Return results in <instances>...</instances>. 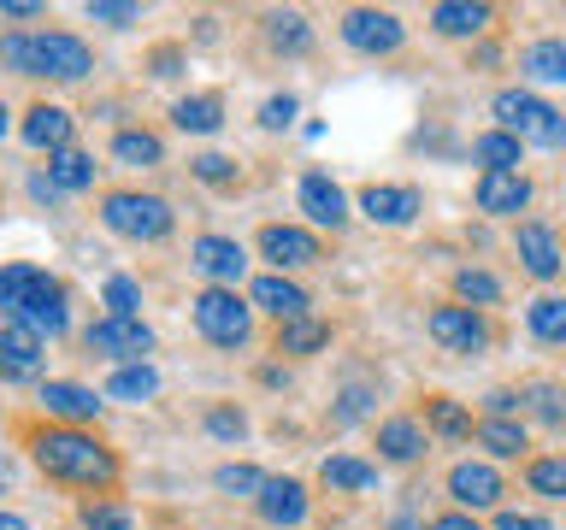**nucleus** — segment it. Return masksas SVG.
Instances as JSON below:
<instances>
[{"label": "nucleus", "mask_w": 566, "mask_h": 530, "mask_svg": "<svg viewBox=\"0 0 566 530\" xmlns=\"http://www.w3.org/2000/svg\"><path fill=\"white\" fill-rule=\"evenodd\" d=\"M495 530H555L548 519H531V512H502V519H495Z\"/></svg>", "instance_id": "nucleus-46"}, {"label": "nucleus", "mask_w": 566, "mask_h": 530, "mask_svg": "<svg viewBox=\"0 0 566 530\" xmlns=\"http://www.w3.org/2000/svg\"><path fill=\"white\" fill-rule=\"evenodd\" d=\"M401 18L396 12H371V7H354L343 18V42L360 47V53H396L401 47Z\"/></svg>", "instance_id": "nucleus-8"}, {"label": "nucleus", "mask_w": 566, "mask_h": 530, "mask_svg": "<svg viewBox=\"0 0 566 530\" xmlns=\"http://www.w3.org/2000/svg\"><path fill=\"white\" fill-rule=\"evenodd\" d=\"M106 312L113 318H136V307H142V289H136V277H106Z\"/></svg>", "instance_id": "nucleus-39"}, {"label": "nucleus", "mask_w": 566, "mask_h": 530, "mask_svg": "<svg viewBox=\"0 0 566 530\" xmlns=\"http://www.w3.org/2000/svg\"><path fill=\"white\" fill-rule=\"evenodd\" d=\"M0 53H7L12 71H24V77H60V83H77L88 77V47L77 42V35L65 30H42V35H7L0 42Z\"/></svg>", "instance_id": "nucleus-3"}, {"label": "nucleus", "mask_w": 566, "mask_h": 530, "mask_svg": "<svg viewBox=\"0 0 566 530\" xmlns=\"http://www.w3.org/2000/svg\"><path fill=\"white\" fill-rule=\"evenodd\" d=\"M265 42H272L277 53H307V42H313L307 18H301V12H272V18H265Z\"/></svg>", "instance_id": "nucleus-33"}, {"label": "nucleus", "mask_w": 566, "mask_h": 530, "mask_svg": "<svg viewBox=\"0 0 566 530\" xmlns=\"http://www.w3.org/2000/svg\"><path fill=\"white\" fill-rule=\"evenodd\" d=\"M449 495H454L460 507H495V501H502V477H495L490 466L460 459V466L449 471Z\"/></svg>", "instance_id": "nucleus-18"}, {"label": "nucleus", "mask_w": 566, "mask_h": 530, "mask_svg": "<svg viewBox=\"0 0 566 530\" xmlns=\"http://www.w3.org/2000/svg\"><path fill=\"white\" fill-rule=\"evenodd\" d=\"M431 530H478V524L467 519V512H442V519H437Z\"/></svg>", "instance_id": "nucleus-49"}, {"label": "nucleus", "mask_w": 566, "mask_h": 530, "mask_svg": "<svg viewBox=\"0 0 566 530\" xmlns=\"http://www.w3.org/2000/svg\"><path fill=\"white\" fill-rule=\"evenodd\" d=\"M378 448H384V459H419L424 431H419L413 418H384L378 424Z\"/></svg>", "instance_id": "nucleus-28"}, {"label": "nucleus", "mask_w": 566, "mask_h": 530, "mask_svg": "<svg viewBox=\"0 0 566 530\" xmlns=\"http://www.w3.org/2000/svg\"><path fill=\"white\" fill-rule=\"evenodd\" d=\"M525 484L537 495H548V501H566V459H531Z\"/></svg>", "instance_id": "nucleus-37"}, {"label": "nucleus", "mask_w": 566, "mask_h": 530, "mask_svg": "<svg viewBox=\"0 0 566 530\" xmlns=\"http://www.w3.org/2000/svg\"><path fill=\"white\" fill-rule=\"evenodd\" d=\"M48 177L60 183V194H65V189H88V183H95V159L77 153V148H65V153H53Z\"/></svg>", "instance_id": "nucleus-35"}, {"label": "nucleus", "mask_w": 566, "mask_h": 530, "mask_svg": "<svg viewBox=\"0 0 566 530\" xmlns=\"http://www.w3.org/2000/svg\"><path fill=\"white\" fill-rule=\"evenodd\" d=\"M195 330L207 336L212 348H242L254 336V307L237 289H201L195 295Z\"/></svg>", "instance_id": "nucleus-6"}, {"label": "nucleus", "mask_w": 566, "mask_h": 530, "mask_svg": "<svg viewBox=\"0 0 566 530\" xmlns=\"http://www.w3.org/2000/svg\"><path fill=\"white\" fill-rule=\"evenodd\" d=\"M260 519L265 524H277V530H290L307 519V489L295 484V477H265V489H260Z\"/></svg>", "instance_id": "nucleus-14"}, {"label": "nucleus", "mask_w": 566, "mask_h": 530, "mask_svg": "<svg viewBox=\"0 0 566 530\" xmlns=\"http://www.w3.org/2000/svg\"><path fill=\"white\" fill-rule=\"evenodd\" d=\"M88 18H95V24H142V7H113V0H95V7H88Z\"/></svg>", "instance_id": "nucleus-43"}, {"label": "nucleus", "mask_w": 566, "mask_h": 530, "mask_svg": "<svg viewBox=\"0 0 566 530\" xmlns=\"http://www.w3.org/2000/svg\"><path fill=\"white\" fill-rule=\"evenodd\" d=\"M318 484L325 489H378V466H366V459H354V454H331L325 466H318Z\"/></svg>", "instance_id": "nucleus-23"}, {"label": "nucleus", "mask_w": 566, "mask_h": 530, "mask_svg": "<svg viewBox=\"0 0 566 530\" xmlns=\"http://www.w3.org/2000/svg\"><path fill=\"white\" fill-rule=\"evenodd\" d=\"M520 71L537 83H566V42H531L520 53Z\"/></svg>", "instance_id": "nucleus-27"}, {"label": "nucleus", "mask_w": 566, "mask_h": 530, "mask_svg": "<svg viewBox=\"0 0 566 530\" xmlns=\"http://www.w3.org/2000/svg\"><path fill=\"white\" fill-rule=\"evenodd\" d=\"M0 530H24V519H18V512H7V519H0Z\"/></svg>", "instance_id": "nucleus-50"}, {"label": "nucleus", "mask_w": 566, "mask_h": 530, "mask_svg": "<svg viewBox=\"0 0 566 530\" xmlns=\"http://www.w3.org/2000/svg\"><path fill=\"white\" fill-rule=\"evenodd\" d=\"M154 389H159L154 365H118L113 378H106V395H113V401H148Z\"/></svg>", "instance_id": "nucleus-29"}, {"label": "nucleus", "mask_w": 566, "mask_h": 530, "mask_svg": "<svg viewBox=\"0 0 566 530\" xmlns=\"http://www.w3.org/2000/svg\"><path fill=\"white\" fill-rule=\"evenodd\" d=\"M520 406L537 424H548V431H560V424H566V406H560V389L555 383H525L520 389Z\"/></svg>", "instance_id": "nucleus-31"}, {"label": "nucleus", "mask_w": 566, "mask_h": 530, "mask_svg": "<svg viewBox=\"0 0 566 530\" xmlns=\"http://www.w3.org/2000/svg\"><path fill=\"white\" fill-rule=\"evenodd\" d=\"M525 325H531V336H537V342L566 348V295H537V300L525 307Z\"/></svg>", "instance_id": "nucleus-22"}, {"label": "nucleus", "mask_w": 566, "mask_h": 530, "mask_svg": "<svg viewBox=\"0 0 566 530\" xmlns=\"http://www.w3.org/2000/svg\"><path fill=\"white\" fill-rule=\"evenodd\" d=\"M195 177H201V183H237V159H224V153H201L195 159Z\"/></svg>", "instance_id": "nucleus-42"}, {"label": "nucleus", "mask_w": 566, "mask_h": 530, "mask_svg": "<svg viewBox=\"0 0 566 530\" xmlns=\"http://www.w3.org/2000/svg\"><path fill=\"white\" fill-rule=\"evenodd\" d=\"M101 224L124 242H159L171 230V206L159 194H142V189H113L101 201Z\"/></svg>", "instance_id": "nucleus-4"}, {"label": "nucleus", "mask_w": 566, "mask_h": 530, "mask_svg": "<svg viewBox=\"0 0 566 530\" xmlns=\"http://www.w3.org/2000/svg\"><path fill=\"white\" fill-rule=\"evenodd\" d=\"M478 206H484L490 219L525 212L531 206V177L525 171H484V177H478Z\"/></svg>", "instance_id": "nucleus-12"}, {"label": "nucleus", "mask_w": 566, "mask_h": 530, "mask_svg": "<svg viewBox=\"0 0 566 530\" xmlns=\"http://www.w3.org/2000/svg\"><path fill=\"white\" fill-rule=\"evenodd\" d=\"M24 141L30 148H53V153H65V141H71V113L65 106H30L24 113Z\"/></svg>", "instance_id": "nucleus-20"}, {"label": "nucleus", "mask_w": 566, "mask_h": 530, "mask_svg": "<svg viewBox=\"0 0 566 530\" xmlns=\"http://www.w3.org/2000/svg\"><path fill=\"white\" fill-rule=\"evenodd\" d=\"M171 118H177V130H195V136H212L224 124V100L219 95H184L171 106Z\"/></svg>", "instance_id": "nucleus-24"}, {"label": "nucleus", "mask_w": 566, "mask_h": 530, "mask_svg": "<svg viewBox=\"0 0 566 530\" xmlns=\"http://www.w3.org/2000/svg\"><path fill=\"white\" fill-rule=\"evenodd\" d=\"M495 118H502L507 136L537 141V148H566V118L548 100H537L531 88H502L495 95Z\"/></svg>", "instance_id": "nucleus-5"}, {"label": "nucleus", "mask_w": 566, "mask_h": 530, "mask_svg": "<svg viewBox=\"0 0 566 530\" xmlns=\"http://www.w3.org/2000/svg\"><path fill=\"white\" fill-rule=\"evenodd\" d=\"M490 7H460V0H442V7L431 12V24L442 30V35H484L490 30Z\"/></svg>", "instance_id": "nucleus-25"}, {"label": "nucleus", "mask_w": 566, "mask_h": 530, "mask_svg": "<svg viewBox=\"0 0 566 530\" xmlns=\"http://www.w3.org/2000/svg\"><path fill=\"white\" fill-rule=\"evenodd\" d=\"M224 495H254L260 501V489H265V477L254 471V466H219V477H212Z\"/></svg>", "instance_id": "nucleus-41"}, {"label": "nucleus", "mask_w": 566, "mask_h": 530, "mask_svg": "<svg viewBox=\"0 0 566 530\" xmlns=\"http://www.w3.org/2000/svg\"><path fill=\"white\" fill-rule=\"evenodd\" d=\"M113 159H124V166H159L166 148H159V136H148V130H118L113 136Z\"/></svg>", "instance_id": "nucleus-34"}, {"label": "nucleus", "mask_w": 566, "mask_h": 530, "mask_svg": "<svg viewBox=\"0 0 566 530\" xmlns=\"http://www.w3.org/2000/svg\"><path fill=\"white\" fill-rule=\"evenodd\" d=\"M325 342H331V325H325V318H313V312L277 330V353H313V348H325Z\"/></svg>", "instance_id": "nucleus-30"}, {"label": "nucleus", "mask_w": 566, "mask_h": 530, "mask_svg": "<svg viewBox=\"0 0 566 530\" xmlns=\"http://www.w3.org/2000/svg\"><path fill=\"white\" fill-rule=\"evenodd\" d=\"M472 159L484 171H520V136H507V130H484L472 141Z\"/></svg>", "instance_id": "nucleus-26"}, {"label": "nucleus", "mask_w": 566, "mask_h": 530, "mask_svg": "<svg viewBox=\"0 0 566 530\" xmlns=\"http://www.w3.org/2000/svg\"><path fill=\"white\" fill-rule=\"evenodd\" d=\"M0 12H7V18H42L35 0H0Z\"/></svg>", "instance_id": "nucleus-48"}, {"label": "nucleus", "mask_w": 566, "mask_h": 530, "mask_svg": "<svg viewBox=\"0 0 566 530\" xmlns=\"http://www.w3.org/2000/svg\"><path fill=\"white\" fill-rule=\"evenodd\" d=\"M301 212H307L313 224H325V230H343L348 224V194L336 189V177L307 171L301 177Z\"/></svg>", "instance_id": "nucleus-11"}, {"label": "nucleus", "mask_w": 566, "mask_h": 530, "mask_svg": "<svg viewBox=\"0 0 566 530\" xmlns=\"http://www.w3.org/2000/svg\"><path fill=\"white\" fill-rule=\"evenodd\" d=\"M30 454H35V466L48 477H60V484H77V489H113L118 484L113 448H101L88 431H77V424H42V431L30 436Z\"/></svg>", "instance_id": "nucleus-1"}, {"label": "nucleus", "mask_w": 566, "mask_h": 530, "mask_svg": "<svg viewBox=\"0 0 566 530\" xmlns=\"http://www.w3.org/2000/svg\"><path fill=\"white\" fill-rule=\"evenodd\" d=\"M360 212L371 224H407L419 212V189H407V183H371L360 194Z\"/></svg>", "instance_id": "nucleus-17"}, {"label": "nucleus", "mask_w": 566, "mask_h": 530, "mask_svg": "<svg viewBox=\"0 0 566 530\" xmlns=\"http://www.w3.org/2000/svg\"><path fill=\"white\" fill-rule=\"evenodd\" d=\"M431 336L449 353H478L490 342V325H484V312H478V307H437L431 312Z\"/></svg>", "instance_id": "nucleus-10"}, {"label": "nucleus", "mask_w": 566, "mask_h": 530, "mask_svg": "<svg viewBox=\"0 0 566 530\" xmlns=\"http://www.w3.org/2000/svg\"><path fill=\"white\" fill-rule=\"evenodd\" d=\"M35 401H42L53 418H65V424L101 418V395H95V389H83V383H42V395H35Z\"/></svg>", "instance_id": "nucleus-19"}, {"label": "nucleus", "mask_w": 566, "mask_h": 530, "mask_svg": "<svg viewBox=\"0 0 566 530\" xmlns=\"http://www.w3.org/2000/svg\"><path fill=\"white\" fill-rule=\"evenodd\" d=\"M424 418H431V431H437V436H449V442H467V436H472L467 406L449 401V395H431V401H424Z\"/></svg>", "instance_id": "nucleus-32"}, {"label": "nucleus", "mask_w": 566, "mask_h": 530, "mask_svg": "<svg viewBox=\"0 0 566 530\" xmlns=\"http://www.w3.org/2000/svg\"><path fill=\"white\" fill-rule=\"evenodd\" d=\"M478 442H484L490 454L513 459V454L525 448V424H513V418H484V424H478Z\"/></svg>", "instance_id": "nucleus-36"}, {"label": "nucleus", "mask_w": 566, "mask_h": 530, "mask_svg": "<svg viewBox=\"0 0 566 530\" xmlns=\"http://www.w3.org/2000/svg\"><path fill=\"white\" fill-rule=\"evenodd\" d=\"M0 360H7V378H30L42 365V336L24 325H7L0 330Z\"/></svg>", "instance_id": "nucleus-21"}, {"label": "nucleus", "mask_w": 566, "mask_h": 530, "mask_svg": "<svg viewBox=\"0 0 566 530\" xmlns=\"http://www.w3.org/2000/svg\"><path fill=\"white\" fill-rule=\"evenodd\" d=\"M207 431H212V436H224V442H237V436L248 431V418H242V413H230V406H219V413H207Z\"/></svg>", "instance_id": "nucleus-45"}, {"label": "nucleus", "mask_w": 566, "mask_h": 530, "mask_svg": "<svg viewBox=\"0 0 566 530\" xmlns=\"http://www.w3.org/2000/svg\"><path fill=\"white\" fill-rule=\"evenodd\" d=\"M83 530H130V507H118V501H83Z\"/></svg>", "instance_id": "nucleus-40"}, {"label": "nucleus", "mask_w": 566, "mask_h": 530, "mask_svg": "<svg viewBox=\"0 0 566 530\" xmlns=\"http://www.w3.org/2000/svg\"><path fill=\"white\" fill-rule=\"evenodd\" d=\"M520 265L531 277H560V265H566V254H560V236L548 224H520Z\"/></svg>", "instance_id": "nucleus-16"}, {"label": "nucleus", "mask_w": 566, "mask_h": 530, "mask_svg": "<svg viewBox=\"0 0 566 530\" xmlns=\"http://www.w3.org/2000/svg\"><path fill=\"white\" fill-rule=\"evenodd\" d=\"M0 307H7V325H24L35 336H60L71 325L65 312V289L35 265H7L0 272Z\"/></svg>", "instance_id": "nucleus-2"}, {"label": "nucleus", "mask_w": 566, "mask_h": 530, "mask_svg": "<svg viewBox=\"0 0 566 530\" xmlns=\"http://www.w3.org/2000/svg\"><path fill=\"white\" fill-rule=\"evenodd\" d=\"M83 342H88V353H106V360H130V365H142V353H154V330L142 325V318H95V325L83 330Z\"/></svg>", "instance_id": "nucleus-7"}, {"label": "nucleus", "mask_w": 566, "mask_h": 530, "mask_svg": "<svg viewBox=\"0 0 566 530\" xmlns=\"http://www.w3.org/2000/svg\"><path fill=\"white\" fill-rule=\"evenodd\" d=\"M260 254L272 259L277 272H295V265L318 259V236H307V230H295V224H265L260 230Z\"/></svg>", "instance_id": "nucleus-13"}, {"label": "nucleus", "mask_w": 566, "mask_h": 530, "mask_svg": "<svg viewBox=\"0 0 566 530\" xmlns=\"http://www.w3.org/2000/svg\"><path fill=\"white\" fill-rule=\"evenodd\" d=\"M360 413H366V389H348V395H343V406H336V418L348 424V418H360Z\"/></svg>", "instance_id": "nucleus-47"}, {"label": "nucleus", "mask_w": 566, "mask_h": 530, "mask_svg": "<svg viewBox=\"0 0 566 530\" xmlns=\"http://www.w3.org/2000/svg\"><path fill=\"white\" fill-rule=\"evenodd\" d=\"M254 307L272 312L277 325H295V318H307V289L277 277V272H265V277H254Z\"/></svg>", "instance_id": "nucleus-15"}, {"label": "nucleus", "mask_w": 566, "mask_h": 530, "mask_svg": "<svg viewBox=\"0 0 566 530\" xmlns=\"http://www.w3.org/2000/svg\"><path fill=\"white\" fill-rule=\"evenodd\" d=\"M290 118H295V95H272V100L260 106V124H265V130H283Z\"/></svg>", "instance_id": "nucleus-44"}, {"label": "nucleus", "mask_w": 566, "mask_h": 530, "mask_svg": "<svg viewBox=\"0 0 566 530\" xmlns=\"http://www.w3.org/2000/svg\"><path fill=\"white\" fill-rule=\"evenodd\" d=\"M454 295L467 300V307H490V300H502V283H495L490 272H454Z\"/></svg>", "instance_id": "nucleus-38"}, {"label": "nucleus", "mask_w": 566, "mask_h": 530, "mask_svg": "<svg viewBox=\"0 0 566 530\" xmlns=\"http://www.w3.org/2000/svg\"><path fill=\"white\" fill-rule=\"evenodd\" d=\"M189 259H195V272H201V277H212V289H237V277L248 272L242 242H230V236H201L189 247Z\"/></svg>", "instance_id": "nucleus-9"}]
</instances>
